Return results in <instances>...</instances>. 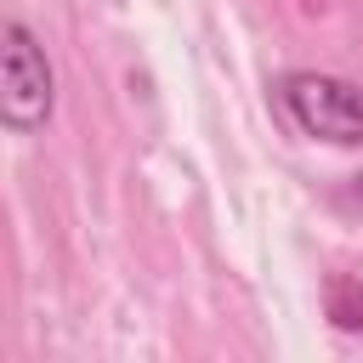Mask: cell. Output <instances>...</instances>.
Here are the masks:
<instances>
[{
	"instance_id": "obj_1",
	"label": "cell",
	"mask_w": 363,
	"mask_h": 363,
	"mask_svg": "<svg viewBox=\"0 0 363 363\" xmlns=\"http://www.w3.org/2000/svg\"><path fill=\"white\" fill-rule=\"evenodd\" d=\"M51 102H57V79L40 40L23 23H0V125L17 136H34L45 130Z\"/></svg>"
},
{
	"instance_id": "obj_2",
	"label": "cell",
	"mask_w": 363,
	"mask_h": 363,
	"mask_svg": "<svg viewBox=\"0 0 363 363\" xmlns=\"http://www.w3.org/2000/svg\"><path fill=\"white\" fill-rule=\"evenodd\" d=\"M289 119L318 136V142H335V147H363V96L335 79V74H289L278 85Z\"/></svg>"
},
{
	"instance_id": "obj_3",
	"label": "cell",
	"mask_w": 363,
	"mask_h": 363,
	"mask_svg": "<svg viewBox=\"0 0 363 363\" xmlns=\"http://www.w3.org/2000/svg\"><path fill=\"white\" fill-rule=\"evenodd\" d=\"M323 306H329V318L340 323V329H363V284L357 278H329L323 284Z\"/></svg>"
},
{
	"instance_id": "obj_4",
	"label": "cell",
	"mask_w": 363,
	"mask_h": 363,
	"mask_svg": "<svg viewBox=\"0 0 363 363\" xmlns=\"http://www.w3.org/2000/svg\"><path fill=\"white\" fill-rule=\"evenodd\" d=\"M352 187H357V199H363V170H357V176H352Z\"/></svg>"
}]
</instances>
